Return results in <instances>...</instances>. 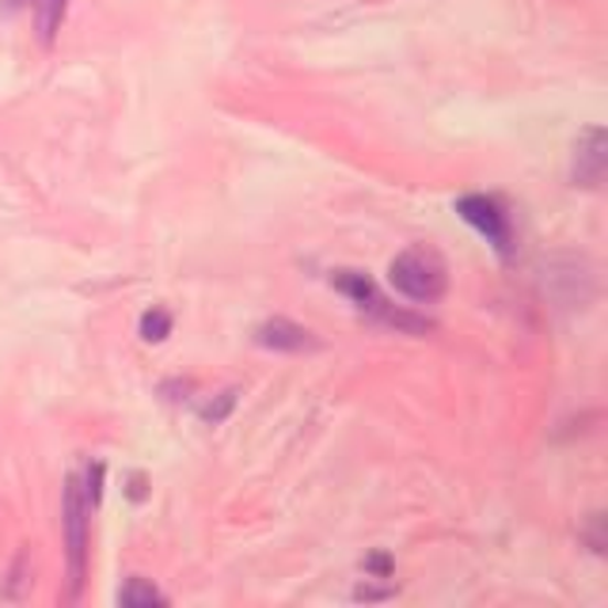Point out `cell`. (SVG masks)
<instances>
[{"label":"cell","instance_id":"1","mask_svg":"<svg viewBox=\"0 0 608 608\" xmlns=\"http://www.w3.org/2000/svg\"><path fill=\"white\" fill-rule=\"evenodd\" d=\"M331 286H335L339 294L346 297V301L365 316V320L381 323V328L396 331V335L423 339V335H430V331L438 328L430 316H423V312H415V308H404V305L388 301V297H384V289L376 286V281L365 270H354V267L331 270Z\"/></svg>","mask_w":608,"mask_h":608},{"label":"cell","instance_id":"2","mask_svg":"<svg viewBox=\"0 0 608 608\" xmlns=\"http://www.w3.org/2000/svg\"><path fill=\"white\" fill-rule=\"evenodd\" d=\"M62 536H65V567H68V601L84 594L92 552V506L84 502L81 476H65L62 487Z\"/></svg>","mask_w":608,"mask_h":608},{"label":"cell","instance_id":"3","mask_svg":"<svg viewBox=\"0 0 608 608\" xmlns=\"http://www.w3.org/2000/svg\"><path fill=\"white\" fill-rule=\"evenodd\" d=\"M388 281L415 305H438L449 294V267L434 247H407L388 263Z\"/></svg>","mask_w":608,"mask_h":608},{"label":"cell","instance_id":"4","mask_svg":"<svg viewBox=\"0 0 608 608\" xmlns=\"http://www.w3.org/2000/svg\"><path fill=\"white\" fill-rule=\"evenodd\" d=\"M452 210H457V217L465 225H472L494 247L499 259H513L518 255V228H513V213L502 199H494V194H460L452 202Z\"/></svg>","mask_w":608,"mask_h":608},{"label":"cell","instance_id":"5","mask_svg":"<svg viewBox=\"0 0 608 608\" xmlns=\"http://www.w3.org/2000/svg\"><path fill=\"white\" fill-rule=\"evenodd\" d=\"M608 171V134L605 126H586L575 137V152H570V183L582 191H597L605 183Z\"/></svg>","mask_w":608,"mask_h":608},{"label":"cell","instance_id":"6","mask_svg":"<svg viewBox=\"0 0 608 608\" xmlns=\"http://www.w3.org/2000/svg\"><path fill=\"white\" fill-rule=\"evenodd\" d=\"M255 342L263 350H274V354H312L320 350V335L308 331L305 323L289 320V316H270L255 328Z\"/></svg>","mask_w":608,"mask_h":608},{"label":"cell","instance_id":"7","mask_svg":"<svg viewBox=\"0 0 608 608\" xmlns=\"http://www.w3.org/2000/svg\"><path fill=\"white\" fill-rule=\"evenodd\" d=\"M168 594L145 575H130L118 589V608H164Z\"/></svg>","mask_w":608,"mask_h":608},{"label":"cell","instance_id":"8","mask_svg":"<svg viewBox=\"0 0 608 608\" xmlns=\"http://www.w3.org/2000/svg\"><path fill=\"white\" fill-rule=\"evenodd\" d=\"M34 8V31H39L42 46H54L57 34H62V23L68 15V0H31Z\"/></svg>","mask_w":608,"mask_h":608},{"label":"cell","instance_id":"9","mask_svg":"<svg viewBox=\"0 0 608 608\" xmlns=\"http://www.w3.org/2000/svg\"><path fill=\"white\" fill-rule=\"evenodd\" d=\"M31 575H34L31 552H28V547H20V552H15V559H12V567H8V575H4L0 597H4V601H23V597L31 594V582H34Z\"/></svg>","mask_w":608,"mask_h":608},{"label":"cell","instance_id":"10","mask_svg":"<svg viewBox=\"0 0 608 608\" xmlns=\"http://www.w3.org/2000/svg\"><path fill=\"white\" fill-rule=\"evenodd\" d=\"M171 331H175V316H171L164 305L145 308L141 320H137V335H141V342H149V346H160V342H168Z\"/></svg>","mask_w":608,"mask_h":608},{"label":"cell","instance_id":"11","mask_svg":"<svg viewBox=\"0 0 608 608\" xmlns=\"http://www.w3.org/2000/svg\"><path fill=\"white\" fill-rule=\"evenodd\" d=\"M239 396H244V392L236 388H221V392H213L210 399H202L199 404V418L205 426H221V423H228V415H233V410L239 407Z\"/></svg>","mask_w":608,"mask_h":608},{"label":"cell","instance_id":"12","mask_svg":"<svg viewBox=\"0 0 608 608\" xmlns=\"http://www.w3.org/2000/svg\"><path fill=\"white\" fill-rule=\"evenodd\" d=\"M103 479H107V465H103V460H88V468H84L81 476V491L92 510H99L103 502Z\"/></svg>","mask_w":608,"mask_h":608},{"label":"cell","instance_id":"13","mask_svg":"<svg viewBox=\"0 0 608 608\" xmlns=\"http://www.w3.org/2000/svg\"><path fill=\"white\" fill-rule=\"evenodd\" d=\"M399 594L396 582H384V586H373V578H365L362 586L354 589V601H365V605H381V601H392V597Z\"/></svg>","mask_w":608,"mask_h":608},{"label":"cell","instance_id":"14","mask_svg":"<svg viewBox=\"0 0 608 608\" xmlns=\"http://www.w3.org/2000/svg\"><path fill=\"white\" fill-rule=\"evenodd\" d=\"M365 575L370 578H381V582H388L392 575H396V559H392L388 552H373V555H365Z\"/></svg>","mask_w":608,"mask_h":608},{"label":"cell","instance_id":"15","mask_svg":"<svg viewBox=\"0 0 608 608\" xmlns=\"http://www.w3.org/2000/svg\"><path fill=\"white\" fill-rule=\"evenodd\" d=\"M160 396L171 399V404H183V399L194 396V381H186V376H175V381H164L160 384Z\"/></svg>","mask_w":608,"mask_h":608},{"label":"cell","instance_id":"16","mask_svg":"<svg viewBox=\"0 0 608 608\" xmlns=\"http://www.w3.org/2000/svg\"><path fill=\"white\" fill-rule=\"evenodd\" d=\"M126 499H130V502H145V499H149V479H145V472H130V476H126Z\"/></svg>","mask_w":608,"mask_h":608},{"label":"cell","instance_id":"17","mask_svg":"<svg viewBox=\"0 0 608 608\" xmlns=\"http://www.w3.org/2000/svg\"><path fill=\"white\" fill-rule=\"evenodd\" d=\"M586 544L594 547L597 555L605 552V518H601V513H594V518H589V529H586Z\"/></svg>","mask_w":608,"mask_h":608},{"label":"cell","instance_id":"18","mask_svg":"<svg viewBox=\"0 0 608 608\" xmlns=\"http://www.w3.org/2000/svg\"><path fill=\"white\" fill-rule=\"evenodd\" d=\"M31 0H0V15H15L20 8H28Z\"/></svg>","mask_w":608,"mask_h":608}]
</instances>
